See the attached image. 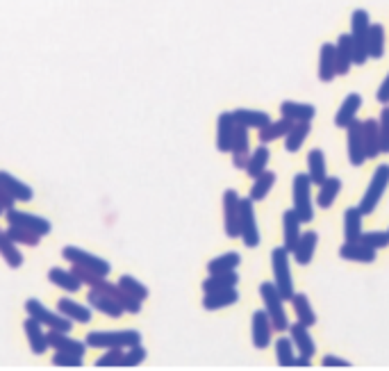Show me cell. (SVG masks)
I'll use <instances>...</instances> for the list:
<instances>
[{
    "label": "cell",
    "instance_id": "obj_43",
    "mask_svg": "<svg viewBox=\"0 0 389 371\" xmlns=\"http://www.w3.org/2000/svg\"><path fill=\"white\" fill-rule=\"evenodd\" d=\"M291 308H293V312H296V319L300 324H305V326L316 324V315H314L307 294H293L291 296Z\"/></svg>",
    "mask_w": 389,
    "mask_h": 371
},
{
    "label": "cell",
    "instance_id": "obj_37",
    "mask_svg": "<svg viewBox=\"0 0 389 371\" xmlns=\"http://www.w3.org/2000/svg\"><path fill=\"white\" fill-rule=\"evenodd\" d=\"M307 176L312 180V185H321L328 178L326 171V155L321 149H312L307 155Z\"/></svg>",
    "mask_w": 389,
    "mask_h": 371
},
{
    "label": "cell",
    "instance_id": "obj_55",
    "mask_svg": "<svg viewBox=\"0 0 389 371\" xmlns=\"http://www.w3.org/2000/svg\"><path fill=\"white\" fill-rule=\"evenodd\" d=\"M14 203H16L14 198H12L10 194H7L3 187H0V208H3V210L7 212V210H12V208H14Z\"/></svg>",
    "mask_w": 389,
    "mask_h": 371
},
{
    "label": "cell",
    "instance_id": "obj_12",
    "mask_svg": "<svg viewBox=\"0 0 389 371\" xmlns=\"http://www.w3.org/2000/svg\"><path fill=\"white\" fill-rule=\"evenodd\" d=\"M5 219L7 223H14V226H21V228H28L32 232H37V235H48L50 232V221L39 217V214H32V212H21V210H7L5 212Z\"/></svg>",
    "mask_w": 389,
    "mask_h": 371
},
{
    "label": "cell",
    "instance_id": "obj_38",
    "mask_svg": "<svg viewBox=\"0 0 389 371\" xmlns=\"http://www.w3.org/2000/svg\"><path fill=\"white\" fill-rule=\"evenodd\" d=\"M239 285V273L235 271H219V273H210L203 280V292H214V289H228V287H237Z\"/></svg>",
    "mask_w": 389,
    "mask_h": 371
},
{
    "label": "cell",
    "instance_id": "obj_33",
    "mask_svg": "<svg viewBox=\"0 0 389 371\" xmlns=\"http://www.w3.org/2000/svg\"><path fill=\"white\" fill-rule=\"evenodd\" d=\"M342 192V178H326L321 185H319V194H316V205L321 210H328V208H333V203H335V198L340 196Z\"/></svg>",
    "mask_w": 389,
    "mask_h": 371
},
{
    "label": "cell",
    "instance_id": "obj_15",
    "mask_svg": "<svg viewBox=\"0 0 389 371\" xmlns=\"http://www.w3.org/2000/svg\"><path fill=\"white\" fill-rule=\"evenodd\" d=\"M235 128L237 121L232 116V112H221L216 119V151L219 153H230L232 139H235Z\"/></svg>",
    "mask_w": 389,
    "mask_h": 371
},
{
    "label": "cell",
    "instance_id": "obj_30",
    "mask_svg": "<svg viewBox=\"0 0 389 371\" xmlns=\"http://www.w3.org/2000/svg\"><path fill=\"white\" fill-rule=\"evenodd\" d=\"M232 116H235V121L239 126H246L248 130H259V128H264L266 123L271 121V116L266 114V112L262 109H250V107H237L235 112H232Z\"/></svg>",
    "mask_w": 389,
    "mask_h": 371
},
{
    "label": "cell",
    "instance_id": "obj_27",
    "mask_svg": "<svg viewBox=\"0 0 389 371\" xmlns=\"http://www.w3.org/2000/svg\"><path fill=\"white\" fill-rule=\"evenodd\" d=\"M280 114L289 121H312L316 116V107L310 103H296V100H282L280 103Z\"/></svg>",
    "mask_w": 389,
    "mask_h": 371
},
{
    "label": "cell",
    "instance_id": "obj_14",
    "mask_svg": "<svg viewBox=\"0 0 389 371\" xmlns=\"http://www.w3.org/2000/svg\"><path fill=\"white\" fill-rule=\"evenodd\" d=\"M250 333H253V347L255 349H266L273 338V324L266 310H255L253 319H250Z\"/></svg>",
    "mask_w": 389,
    "mask_h": 371
},
{
    "label": "cell",
    "instance_id": "obj_9",
    "mask_svg": "<svg viewBox=\"0 0 389 371\" xmlns=\"http://www.w3.org/2000/svg\"><path fill=\"white\" fill-rule=\"evenodd\" d=\"M25 310H28V315L34 317V319H39V321L43 326H48L50 331H62V333H68L71 331V319H66L64 315H59V312H50L48 308H43L37 298H28L25 301Z\"/></svg>",
    "mask_w": 389,
    "mask_h": 371
},
{
    "label": "cell",
    "instance_id": "obj_23",
    "mask_svg": "<svg viewBox=\"0 0 389 371\" xmlns=\"http://www.w3.org/2000/svg\"><path fill=\"white\" fill-rule=\"evenodd\" d=\"M316 244H319V235L314 230H307V232H303L300 239H298V244L296 248H293V260H296V264L300 266H307L310 262H312V257L316 253Z\"/></svg>",
    "mask_w": 389,
    "mask_h": 371
},
{
    "label": "cell",
    "instance_id": "obj_16",
    "mask_svg": "<svg viewBox=\"0 0 389 371\" xmlns=\"http://www.w3.org/2000/svg\"><path fill=\"white\" fill-rule=\"evenodd\" d=\"M369 25H371V19L367 10H356L351 14V37H353V44H356L358 53L362 57H367V32H369Z\"/></svg>",
    "mask_w": 389,
    "mask_h": 371
},
{
    "label": "cell",
    "instance_id": "obj_31",
    "mask_svg": "<svg viewBox=\"0 0 389 371\" xmlns=\"http://www.w3.org/2000/svg\"><path fill=\"white\" fill-rule=\"evenodd\" d=\"M312 132V121H296V123L291 126V130L284 137V149L289 153H298L300 146L305 144V139Z\"/></svg>",
    "mask_w": 389,
    "mask_h": 371
},
{
    "label": "cell",
    "instance_id": "obj_36",
    "mask_svg": "<svg viewBox=\"0 0 389 371\" xmlns=\"http://www.w3.org/2000/svg\"><path fill=\"white\" fill-rule=\"evenodd\" d=\"M57 310H59V315H64L66 319H71V321H77V324H89L91 321V310L80 305V303H75V301H71V298H59Z\"/></svg>",
    "mask_w": 389,
    "mask_h": 371
},
{
    "label": "cell",
    "instance_id": "obj_52",
    "mask_svg": "<svg viewBox=\"0 0 389 371\" xmlns=\"http://www.w3.org/2000/svg\"><path fill=\"white\" fill-rule=\"evenodd\" d=\"M71 271L80 278L82 285H89V287H93V285H98L102 280V275H98L96 271H89V269H84V266H75L71 264Z\"/></svg>",
    "mask_w": 389,
    "mask_h": 371
},
{
    "label": "cell",
    "instance_id": "obj_29",
    "mask_svg": "<svg viewBox=\"0 0 389 371\" xmlns=\"http://www.w3.org/2000/svg\"><path fill=\"white\" fill-rule=\"evenodd\" d=\"M300 219H298V214L293 212V210H287L282 214V230H284V248H287L289 253H293V248H296L298 244V239H300Z\"/></svg>",
    "mask_w": 389,
    "mask_h": 371
},
{
    "label": "cell",
    "instance_id": "obj_2",
    "mask_svg": "<svg viewBox=\"0 0 389 371\" xmlns=\"http://www.w3.org/2000/svg\"><path fill=\"white\" fill-rule=\"evenodd\" d=\"M259 296H262V303L266 315H269L273 331H289V319L287 312H284V298L280 296L275 282H262L259 285Z\"/></svg>",
    "mask_w": 389,
    "mask_h": 371
},
{
    "label": "cell",
    "instance_id": "obj_8",
    "mask_svg": "<svg viewBox=\"0 0 389 371\" xmlns=\"http://www.w3.org/2000/svg\"><path fill=\"white\" fill-rule=\"evenodd\" d=\"M62 257L75 266H84V269H89V271H96L98 275H102V278L112 271V264L107 260H102V257L84 251V248H77V246H64Z\"/></svg>",
    "mask_w": 389,
    "mask_h": 371
},
{
    "label": "cell",
    "instance_id": "obj_6",
    "mask_svg": "<svg viewBox=\"0 0 389 371\" xmlns=\"http://www.w3.org/2000/svg\"><path fill=\"white\" fill-rule=\"evenodd\" d=\"M387 187H389V164H380V167L374 171V176H371V183H369L367 192H365V196H362V201L358 205L365 217H369V214L378 208L380 198L385 196Z\"/></svg>",
    "mask_w": 389,
    "mask_h": 371
},
{
    "label": "cell",
    "instance_id": "obj_28",
    "mask_svg": "<svg viewBox=\"0 0 389 371\" xmlns=\"http://www.w3.org/2000/svg\"><path fill=\"white\" fill-rule=\"evenodd\" d=\"M0 187H3L5 192L14 198V201H23V203L32 201V189L25 185L23 180L14 178L12 174H7V171H0Z\"/></svg>",
    "mask_w": 389,
    "mask_h": 371
},
{
    "label": "cell",
    "instance_id": "obj_25",
    "mask_svg": "<svg viewBox=\"0 0 389 371\" xmlns=\"http://www.w3.org/2000/svg\"><path fill=\"white\" fill-rule=\"evenodd\" d=\"M46 338H48V347H53L55 351L73 353V356H84V351H86V344L68 338V335L62 331H50V333H46Z\"/></svg>",
    "mask_w": 389,
    "mask_h": 371
},
{
    "label": "cell",
    "instance_id": "obj_10",
    "mask_svg": "<svg viewBox=\"0 0 389 371\" xmlns=\"http://www.w3.org/2000/svg\"><path fill=\"white\" fill-rule=\"evenodd\" d=\"M86 303H89V308L98 310L100 315H107L112 319H119L121 315L125 312V310L116 303V298L112 296V294H107V292L102 289L100 285H93V287H89V294H86Z\"/></svg>",
    "mask_w": 389,
    "mask_h": 371
},
{
    "label": "cell",
    "instance_id": "obj_21",
    "mask_svg": "<svg viewBox=\"0 0 389 371\" xmlns=\"http://www.w3.org/2000/svg\"><path fill=\"white\" fill-rule=\"evenodd\" d=\"M41 321L39 319H34V317H28L25 319V335H28V342H30V351L34 353V356H43L50 347H48V338H46V333L41 331Z\"/></svg>",
    "mask_w": 389,
    "mask_h": 371
},
{
    "label": "cell",
    "instance_id": "obj_47",
    "mask_svg": "<svg viewBox=\"0 0 389 371\" xmlns=\"http://www.w3.org/2000/svg\"><path fill=\"white\" fill-rule=\"evenodd\" d=\"M293 342L291 338H280L275 342V358H278L280 367H293V360H296V353H293Z\"/></svg>",
    "mask_w": 389,
    "mask_h": 371
},
{
    "label": "cell",
    "instance_id": "obj_1",
    "mask_svg": "<svg viewBox=\"0 0 389 371\" xmlns=\"http://www.w3.org/2000/svg\"><path fill=\"white\" fill-rule=\"evenodd\" d=\"M142 344L139 331H93L86 335V347L93 349H128Z\"/></svg>",
    "mask_w": 389,
    "mask_h": 371
},
{
    "label": "cell",
    "instance_id": "obj_51",
    "mask_svg": "<svg viewBox=\"0 0 389 371\" xmlns=\"http://www.w3.org/2000/svg\"><path fill=\"white\" fill-rule=\"evenodd\" d=\"M53 365L55 367H82V356H73V353H64V351H55L53 356Z\"/></svg>",
    "mask_w": 389,
    "mask_h": 371
},
{
    "label": "cell",
    "instance_id": "obj_53",
    "mask_svg": "<svg viewBox=\"0 0 389 371\" xmlns=\"http://www.w3.org/2000/svg\"><path fill=\"white\" fill-rule=\"evenodd\" d=\"M321 365L326 367V369H351V362L349 360H342V358H335V356H326L323 360H321Z\"/></svg>",
    "mask_w": 389,
    "mask_h": 371
},
{
    "label": "cell",
    "instance_id": "obj_3",
    "mask_svg": "<svg viewBox=\"0 0 389 371\" xmlns=\"http://www.w3.org/2000/svg\"><path fill=\"white\" fill-rule=\"evenodd\" d=\"M291 196H293V212L298 214L303 223H310L314 219V203H312V180L307 174H296L291 183Z\"/></svg>",
    "mask_w": 389,
    "mask_h": 371
},
{
    "label": "cell",
    "instance_id": "obj_40",
    "mask_svg": "<svg viewBox=\"0 0 389 371\" xmlns=\"http://www.w3.org/2000/svg\"><path fill=\"white\" fill-rule=\"evenodd\" d=\"M48 280L57 285V287H62L66 292H77V289H82V282L80 278L71 271V269H59V266H53V269L48 271Z\"/></svg>",
    "mask_w": 389,
    "mask_h": 371
},
{
    "label": "cell",
    "instance_id": "obj_57",
    "mask_svg": "<svg viewBox=\"0 0 389 371\" xmlns=\"http://www.w3.org/2000/svg\"><path fill=\"white\" fill-rule=\"evenodd\" d=\"M3 214H5V210H3V208H0V217H3Z\"/></svg>",
    "mask_w": 389,
    "mask_h": 371
},
{
    "label": "cell",
    "instance_id": "obj_48",
    "mask_svg": "<svg viewBox=\"0 0 389 371\" xmlns=\"http://www.w3.org/2000/svg\"><path fill=\"white\" fill-rule=\"evenodd\" d=\"M119 285H121L123 289H128L135 298H139V301H146V298H148V294H151L148 287H146V285L139 282L137 278H132V275H121Z\"/></svg>",
    "mask_w": 389,
    "mask_h": 371
},
{
    "label": "cell",
    "instance_id": "obj_45",
    "mask_svg": "<svg viewBox=\"0 0 389 371\" xmlns=\"http://www.w3.org/2000/svg\"><path fill=\"white\" fill-rule=\"evenodd\" d=\"M241 264V255L235 251H228L219 257H214V260L207 262V271L210 273H219V271H235L237 266Z\"/></svg>",
    "mask_w": 389,
    "mask_h": 371
},
{
    "label": "cell",
    "instance_id": "obj_24",
    "mask_svg": "<svg viewBox=\"0 0 389 371\" xmlns=\"http://www.w3.org/2000/svg\"><path fill=\"white\" fill-rule=\"evenodd\" d=\"M239 301V292L235 287L228 289H214V292H205L203 296V308L205 310H221V308H230Z\"/></svg>",
    "mask_w": 389,
    "mask_h": 371
},
{
    "label": "cell",
    "instance_id": "obj_39",
    "mask_svg": "<svg viewBox=\"0 0 389 371\" xmlns=\"http://www.w3.org/2000/svg\"><path fill=\"white\" fill-rule=\"evenodd\" d=\"M362 210L349 208L344 212V239L346 241H360L362 237Z\"/></svg>",
    "mask_w": 389,
    "mask_h": 371
},
{
    "label": "cell",
    "instance_id": "obj_7",
    "mask_svg": "<svg viewBox=\"0 0 389 371\" xmlns=\"http://www.w3.org/2000/svg\"><path fill=\"white\" fill-rule=\"evenodd\" d=\"M146 349L142 344H137V347H128V349H107L105 356H100L96 360V367L98 369H105V367H139L142 362L146 360Z\"/></svg>",
    "mask_w": 389,
    "mask_h": 371
},
{
    "label": "cell",
    "instance_id": "obj_34",
    "mask_svg": "<svg viewBox=\"0 0 389 371\" xmlns=\"http://www.w3.org/2000/svg\"><path fill=\"white\" fill-rule=\"evenodd\" d=\"M367 55L371 59H383L385 55V28L380 23H371L367 32Z\"/></svg>",
    "mask_w": 389,
    "mask_h": 371
},
{
    "label": "cell",
    "instance_id": "obj_18",
    "mask_svg": "<svg viewBox=\"0 0 389 371\" xmlns=\"http://www.w3.org/2000/svg\"><path fill=\"white\" fill-rule=\"evenodd\" d=\"M98 285H100L102 289L107 292V294H112V296L116 298V303H119L121 308H123L125 312H130V315H139V312H142V303H144V301L135 298L132 294H130L128 289H123V287H121L119 282H107L105 278H102V280H100Z\"/></svg>",
    "mask_w": 389,
    "mask_h": 371
},
{
    "label": "cell",
    "instance_id": "obj_4",
    "mask_svg": "<svg viewBox=\"0 0 389 371\" xmlns=\"http://www.w3.org/2000/svg\"><path fill=\"white\" fill-rule=\"evenodd\" d=\"M271 266H273V282L278 287L280 296L284 301H291L293 292V278L289 271V251L284 246H275L271 251Z\"/></svg>",
    "mask_w": 389,
    "mask_h": 371
},
{
    "label": "cell",
    "instance_id": "obj_11",
    "mask_svg": "<svg viewBox=\"0 0 389 371\" xmlns=\"http://www.w3.org/2000/svg\"><path fill=\"white\" fill-rule=\"evenodd\" d=\"M239 203L241 198L235 189H226L223 192V228L230 239L239 237Z\"/></svg>",
    "mask_w": 389,
    "mask_h": 371
},
{
    "label": "cell",
    "instance_id": "obj_13",
    "mask_svg": "<svg viewBox=\"0 0 389 371\" xmlns=\"http://www.w3.org/2000/svg\"><path fill=\"white\" fill-rule=\"evenodd\" d=\"M346 144H349V160L353 167H362L367 162L365 139H362V121H351L346 126Z\"/></svg>",
    "mask_w": 389,
    "mask_h": 371
},
{
    "label": "cell",
    "instance_id": "obj_20",
    "mask_svg": "<svg viewBox=\"0 0 389 371\" xmlns=\"http://www.w3.org/2000/svg\"><path fill=\"white\" fill-rule=\"evenodd\" d=\"M289 338L293 342V347L298 349V356H307V358H312L314 353H316V344L312 340V335H310V326L305 324H289Z\"/></svg>",
    "mask_w": 389,
    "mask_h": 371
},
{
    "label": "cell",
    "instance_id": "obj_42",
    "mask_svg": "<svg viewBox=\"0 0 389 371\" xmlns=\"http://www.w3.org/2000/svg\"><path fill=\"white\" fill-rule=\"evenodd\" d=\"M269 160H271V151L266 149V144H259L255 149V153H250V160L246 164V174L250 178H257L259 174H264Z\"/></svg>",
    "mask_w": 389,
    "mask_h": 371
},
{
    "label": "cell",
    "instance_id": "obj_56",
    "mask_svg": "<svg viewBox=\"0 0 389 371\" xmlns=\"http://www.w3.org/2000/svg\"><path fill=\"white\" fill-rule=\"evenodd\" d=\"M310 360H312V358H307V356H296V360H293V367H303V369H305V367H310Z\"/></svg>",
    "mask_w": 389,
    "mask_h": 371
},
{
    "label": "cell",
    "instance_id": "obj_50",
    "mask_svg": "<svg viewBox=\"0 0 389 371\" xmlns=\"http://www.w3.org/2000/svg\"><path fill=\"white\" fill-rule=\"evenodd\" d=\"M360 241H365L367 246H371V248H376V251H380V248H387V246H389V232H380V230L362 232Z\"/></svg>",
    "mask_w": 389,
    "mask_h": 371
},
{
    "label": "cell",
    "instance_id": "obj_46",
    "mask_svg": "<svg viewBox=\"0 0 389 371\" xmlns=\"http://www.w3.org/2000/svg\"><path fill=\"white\" fill-rule=\"evenodd\" d=\"M7 235H10L12 241L23 244V246H39V241H41V235H37V232H32L28 228L14 226V223H7Z\"/></svg>",
    "mask_w": 389,
    "mask_h": 371
},
{
    "label": "cell",
    "instance_id": "obj_19",
    "mask_svg": "<svg viewBox=\"0 0 389 371\" xmlns=\"http://www.w3.org/2000/svg\"><path fill=\"white\" fill-rule=\"evenodd\" d=\"M340 257L349 262L369 264V262H376L378 253H376V248L367 246L365 241H344V246L340 248Z\"/></svg>",
    "mask_w": 389,
    "mask_h": 371
},
{
    "label": "cell",
    "instance_id": "obj_22",
    "mask_svg": "<svg viewBox=\"0 0 389 371\" xmlns=\"http://www.w3.org/2000/svg\"><path fill=\"white\" fill-rule=\"evenodd\" d=\"M337 75V46L326 41L319 53V80L321 82H333Z\"/></svg>",
    "mask_w": 389,
    "mask_h": 371
},
{
    "label": "cell",
    "instance_id": "obj_44",
    "mask_svg": "<svg viewBox=\"0 0 389 371\" xmlns=\"http://www.w3.org/2000/svg\"><path fill=\"white\" fill-rule=\"evenodd\" d=\"M255 183H253V187H250V198H253L255 203H259V201H264L266 196H269V192L273 189V185H275V174L273 171H264V174H259L257 178H253Z\"/></svg>",
    "mask_w": 389,
    "mask_h": 371
},
{
    "label": "cell",
    "instance_id": "obj_17",
    "mask_svg": "<svg viewBox=\"0 0 389 371\" xmlns=\"http://www.w3.org/2000/svg\"><path fill=\"white\" fill-rule=\"evenodd\" d=\"M232 164H235V169L244 171L246 164L250 160V137H248V128L246 126H239L235 128V139H232Z\"/></svg>",
    "mask_w": 389,
    "mask_h": 371
},
{
    "label": "cell",
    "instance_id": "obj_5",
    "mask_svg": "<svg viewBox=\"0 0 389 371\" xmlns=\"http://www.w3.org/2000/svg\"><path fill=\"white\" fill-rule=\"evenodd\" d=\"M239 237L244 241L246 248H257L262 235L257 228V217H255V201L253 198H241L239 203Z\"/></svg>",
    "mask_w": 389,
    "mask_h": 371
},
{
    "label": "cell",
    "instance_id": "obj_35",
    "mask_svg": "<svg viewBox=\"0 0 389 371\" xmlns=\"http://www.w3.org/2000/svg\"><path fill=\"white\" fill-rule=\"evenodd\" d=\"M293 121L289 119H278V121H269L264 128H259V144H271L280 137H287V132L291 130Z\"/></svg>",
    "mask_w": 389,
    "mask_h": 371
},
{
    "label": "cell",
    "instance_id": "obj_32",
    "mask_svg": "<svg viewBox=\"0 0 389 371\" xmlns=\"http://www.w3.org/2000/svg\"><path fill=\"white\" fill-rule=\"evenodd\" d=\"M362 139H365V151H367V160L378 158L380 155V130H378V121L376 119H367L362 121Z\"/></svg>",
    "mask_w": 389,
    "mask_h": 371
},
{
    "label": "cell",
    "instance_id": "obj_41",
    "mask_svg": "<svg viewBox=\"0 0 389 371\" xmlns=\"http://www.w3.org/2000/svg\"><path fill=\"white\" fill-rule=\"evenodd\" d=\"M0 255L5 257L7 266H12V269H19L23 264V253L16 248V241H12L10 235H7V230L3 228H0Z\"/></svg>",
    "mask_w": 389,
    "mask_h": 371
},
{
    "label": "cell",
    "instance_id": "obj_26",
    "mask_svg": "<svg viewBox=\"0 0 389 371\" xmlns=\"http://www.w3.org/2000/svg\"><path fill=\"white\" fill-rule=\"evenodd\" d=\"M360 107H362V96H360V93H349V96L344 98L342 107L337 109V114H335V126H337V128H344V130H346V126H349L351 121L358 119Z\"/></svg>",
    "mask_w": 389,
    "mask_h": 371
},
{
    "label": "cell",
    "instance_id": "obj_49",
    "mask_svg": "<svg viewBox=\"0 0 389 371\" xmlns=\"http://www.w3.org/2000/svg\"><path fill=\"white\" fill-rule=\"evenodd\" d=\"M378 130H380V153L389 155V105H385L383 112H380Z\"/></svg>",
    "mask_w": 389,
    "mask_h": 371
},
{
    "label": "cell",
    "instance_id": "obj_54",
    "mask_svg": "<svg viewBox=\"0 0 389 371\" xmlns=\"http://www.w3.org/2000/svg\"><path fill=\"white\" fill-rule=\"evenodd\" d=\"M376 98H378L380 105H389V73H387V77L383 80V84H380V89H378V93H376Z\"/></svg>",
    "mask_w": 389,
    "mask_h": 371
}]
</instances>
